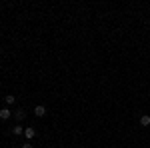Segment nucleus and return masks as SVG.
Returning <instances> with one entry per match:
<instances>
[{
    "mask_svg": "<svg viewBox=\"0 0 150 148\" xmlns=\"http://www.w3.org/2000/svg\"><path fill=\"white\" fill-rule=\"evenodd\" d=\"M0 66H2V62H0Z\"/></svg>",
    "mask_w": 150,
    "mask_h": 148,
    "instance_id": "obj_10",
    "label": "nucleus"
},
{
    "mask_svg": "<svg viewBox=\"0 0 150 148\" xmlns=\"http://www.w3.org/2000/svg\"><path fill=\"white\" fill-rule=\"evenodd\" d=\"M140 126H150V114H144V116H140Z\"/></svg>",
    "mask_w": 150,
    "mask_h": 148,
    "instance_id": "obj_4",
    "label": "nucleus"
},
{
    "mask_svg": "<svg viewBox=\"0 0 150 148\" xmlns=\"http://www.w3.org/2000/svg\"><path fill=\"white\" fill-rule=\"evenodd\" d=\"M14 118H16V120H24V118H26V112H24L22 108H18V110L14 112Z\"/></svg>",
    "mask_w": 150,
    "mask_h": 148,
    "instance_id": "obj_5",
    "label": "nucleus"
},
{
    "mask_svg": "<svg viewBox=\"0 0 150 148\" xmlns=\"http://www.w3.org/2000/svg\"><path fill=\"white\" fill-rule=\"evenodd\" d=\"M24 136L28 138V140H32V138L36 136V130L32 128V126H30V128H24Z\"/></svg>",
    "mask_w": 150,
    "mask_h": 148,
    "instance_id": "obj_3",
    "label": "nucleus"
},
{
    "mask_svg": "<svg viewBox=\"0 0 150 148\" xmlns=\"http://www.w3.org/2000/svg\"><path fill=\"white\" fill-rule=\"evenodd\" d=\"M10 116H12L10 108H0V118H2V120H8Z\"/></svg>",
    "mask_w": 150,
    "mask_h": 148,
    "instance_id": "obj_2",
    "label": "nucleus"
},
{
    "mask_svg": "<svg viewBox=\"0 0 150 148\" xmlns=\"http://www.w3.org/2000/svg\"><path fill=\"white\" fill-rule=\"evenodd\" d=\"M34 114L38 116V118H42V116H46V106H44V104H38V106L34 108Z\"/></svg>",
    "mask_w": 150,
    "mask_h": 148,
    "instance_id": "obj_1",
    "label": "nucleus"
},
{
    "mask_svg": "<svg viewBox=\"0 0 150 148\" xmlns=\"http://www.w3.org/2000/svg\"><path fill=\"white\" fill-rule=\"evenodd\" d=\"M12 134H16V136H20V134H24V128L20 124H16L14 128H12Z\"/></svg>",
    "mask_w": 150,
    "mask_h": 148,
    "instance_id": "obj_6",
    "label": "nucleus"
},
{
    "mask_svg": "<svg viewBox=\"0 0 150 148\" xmlns=\"http://www.w3.org/2000/svg\"><path fill=\"white\" fill-rule=\"evenodd\" d=\"M16 102V96H6V104H14Z\"/></svg>",
    "mask_w": 150,
    "mask_h": 148,
    "instance_id": "obj_7",
    "label": "nucleus"
},
{
    "mask_svg": "<svg viewBox=\"0 0 150 148\" xmlns=\"http://www.w3.org/2000/svg\"><path fill=\"white\" fill-rule=\"evenodd\" d=\"M0 52H2V46H0Z\"/></svg>",
    "mask_w": 150,
    "mask_h": 148,
    "instance_id": "obj_9",
    "label": "nucleus"
},
{
    "mask_svg": "<svg viewBox=\"0 0 150 148\" xmlns=\"http://www.w3.org/2000/svg\"><path fill=\"white\" fill-rule=\"evenodd\" d=\"M22 148H32V144H30V142H26V144H22Z\"/></svg>",
    "mask_w": 150,
    "mask_h": 148,
    "instance_id": "obj_8",
    "label": "nucleus"
}]
</instances>
